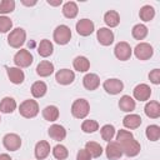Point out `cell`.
I'll use <instances>...</instances> for the list:
<instances>
[{"instance_id": "1", "label": "cell", "mask_w": 160, "mask_h": 160, "mask_svg": "<svg viewBox=\"0 0 160 160\" xmlns=\"http://www.w3.org/2000/svg\"><path fill=\"white\" fill-rule=\"evenodd\" d=\"M19 112L21 116L26 118V119H31V118H35L38 114H39V105L35 100L32 99H29V100H25L20 104L19 106Z\"/></svg>"}, {"instance_id": "17", "label": "cell", "mask_w": 160, "mask_h": 160, "mask_svg": "<svg viewBox=\"0 0 160 160\" xmlns=\"http://www.w3.org/2000/svg\"><path fill=\"white\" fill-rule=\"evenodd\" d=\"M82 84H84V88H85L86 90L92 91V90H96V89L99 88V85H100V79H99V76H98L96 74L90 72V74H86V75L82 78Z\"/></svg>"}, {"instance_id": "8", "label": "cell", "mask_w": 160, "mask_h": 160, "mask_svg": "<svg viewBox=\"0 0 160 160\" xmlns=\"http://www.w3.org/2000/svg\"><path fill=\"white\" fill-rule=\"evenodd\" d=\"M131 52H132V50H131L130 45H129L128 42H125V41H120V42H118V44L115 45L114 54H115V56H116L119 60H121V61L129 60L130 56H131Z\"/></svg>"}, {"instance_id": "23", "label": "cell", "mask_w": 160, "mask_h": 160, "mask_svg": "<svg viewBox=\"0 0 160 160\" xmlns=\"http://www.w3.org/2000/svg\"><path fill=\"white\" fill-rule=\"evenodd\" d=\"M52 51H54V46H52V44H51L50 40L44 39V40L40 41V44L38 46V52H39L40 56L48 58V56H50L52 54Z\"/></svg>"}, {"instance_id": "42", "label": "cell", "mask_w": 160, "mask_h": 160, "mask_svg": "<svg viewBox=\"0 0 160 160\" xmlns=\"http://www.w3.org/2000/svg\"><path fill=\"white\" fill-rule=\"evenodd\" d=\"M76 160H91V155H90L85 149H80V150L78 151Z\"/></svg>"}, {"instance_id": "16", "label": "cell", "mask_w": 160, "mask_h": 160, "mask_svg": "<svg viewBox=\"0 0 160 160\" xmlns=\"http://www.w3.org/2000/svg\"><path fill=\"white\" fill-rule=\"evenodd\" d=\"M48 134H49V136H50L52 140H55V141H61V140H64V139L66 138V130H65V128L61 126V125H59V124L51 125V126L49 128Z\"/></svg>"}, {"instance_id": "12", "label": "cell", "mask_w": 160, "mask_h": 160, "mask_svg": "<svg viewBox=\"0 0 160 160\" xmlns=\"http://www.w3.org/2000/svg\"><path fill=\"white\" fill-rule=\"evenodd\" d=\"M96 38L98 41L104 46H109L114 42V32L108 28H100L96 32Z\"/></svg>"}, {"instance_id": "11", "label": "cell", "mask_w": 160, "mask_h": 160, "mask_svg": "<svg viewBox=\"0 0 160 160\" xmlns=\"http://www.w3.org/2000/svg\"><path fill=\"white\" fill-rule=\"evenodd\" d=\"M94 29H95V25L89 19H81L76 22V31L81 36H89L90 34L94 32Z\"/></svg>"}, {"instance_id": "13", "label": "cell", "mask_w": 160, "mask_h": 160, "mask_svg": "<svg viewBox=\"0 0 160 160\" xmlns=\"http://www.w3.org/2000/svg\"><path fill=\"white\" fill-rule=\"evenodd\" d=\"M55 80L60 85H69L75 80V74L72 70L69 69H61L55 74Z\"/></svg>"}, {"instance_id": "4", "label": "cell", "mask_w": 160, "mask_h": 160, "mask_svg": "<svg viewBox=\"0 0 160 160\" xmlns=\"http://www.w3.org/2000/svg\"><path fill=\"white\" fill-rule=\"evenodd\" d=\"M71 39V30L66 25H59L54 30V41L59 45H65Z\"/></svg>"}, {"instance_id": "40", "label": "cell", "mask_w": 160, "mask_h": 160, "mask_svg": "<svg viewBox=\"0 0 160 160\" xmlns=\"http://www.w3.org/2000/svg\"><path fill=\"white\" fill-rule=\"evenodd\" d=\"M134 138L132 132L128 131V130H119L118 131V135H116V141L118 142H121V141H125V140H129Z\"/></svg>"}, {"instance_id": "19", "label": "cell", "mask_w": 160, "mask_h": 160, "mask_svg": "<svg viewBox=\"0 0 160 160\" xmlns=\"http://www.w3.org/2000/svg\"><path fill=\"white\" fill-rule=\"evenodd\" d=\"M54 72V65L52 62L48 61V60H42L36 66V74L41 78H46V76H50L51 74Z\"/></svg>"}, {"instance_id": "43", "label": "cell", "mask_w": 160, "mask_h": 160, "mask_svg": "<svg viewBox=\"0 0 160 160\" xmlns=\"http://www.w3.org/2000/svg\"><path fill=\"white\" fill-rule=\"evenodd\" d=\"M62 1L61 0H58V1H51V0H48V4L49 5H52V6H58V5H60Z\"/></svg>"}, {"instance_id": "32", "label": "cell", "mask_w": 160, "mask_h": 160, "mask_svg": "<svg viewBox=\"0 0 160 160\" xmlns=\"http://www.w3.org/2000/svg\"><path fill=\"white\" fill-rule=\"evenodd\" d=\"M139 16L142 21H150L154 19L155 16V10L151 5H144L141 9H140V12H139Z\"/></svg>"}, {"instance_id": "7", "label": "cell", "mask_w": 160, "mask_h": 160, "mask_svg": "<svg viewBox=\"0 0 160 160\" xmlns=\"http://www.w3.org/2000/svg\"><path fill=\"white\" fill-rule=\"evenodd\" d=\"M134 54L139 60H148L154 54V49L150 44L148 42H140L135 46L134 49Z\"/></svg>"}, {"instance_id": "31", "label": "cell", "mask_w": 160, "mask_h": 160, "mask_svg": "<svg viewBox=\"0 0 160 160\" xmlns=\"http://www.w3.org/2000/svg\"><path fill=\"white\" fill-rule=\"evenodd\" d=\"M85 150L91 155V158H99L102 154V148L95 141H88L85 144Z\"/></svg>"}, {"instance_id": "26", "label": "cell", "mask_w": 160, "mask_h": 160, "mask_svg": "<svg viewBox=\"0 0 160 160\" xmlns=\"http://www.w3.org/2000/svg\"><path fill=\"white\" fill-rule=\"evenodd\" d=\"M74 69L79 72H85L90 69V61L85 56H76L72 61Z\"/></svg>"}, {"instance_id": "35", "label": "cell", "mask_w": 160, "mask_h": 160, "mask_svg": "<svg viewBox=\"0 0 160 160\" xmlns=\"http://www.w3.org/2000/svg\"><path fill=\"white\" fill-rule=\"evenodd\" d=\"M100 134H101L102 140H105V141L109 142L114 138V135H115V128L112 125H110V124H106V125H104L100 129Z\"/></svg>"}, {"instance_id": "25", "label": "cell", "mask_w": 160, "mask_h": 160, "mask_svg": "<svg viewBox=\"0 0 160 160\" xmlns=\"http://www.w3.org/2000/svg\"><path fill=\"white\" fill-rule=\"evenodd\" d=\"M15 109H16V101H15L12 98L6 96V98H4V99L0 101V112L11 114Z\"/></svg>"}, {"instance_id": "27", "label": "cell", "mask_w": 160, "mask_h": 160, "mask_svg": "<svg viewBox=\"0 0 160 160\" xmlns=\"http://www.w3.org/2000/svg\"><path fill=\"white\" fill-rule=\"evenodd\" d=\"M78 11H79L78 5H76V2H74V1H68V2H65L64 6H62V14H64V16L68 18V19H74V18H76Z\"/></svg>"}, {"instance_id": "2", "label": "cell", "mask_w": 160, "mask_h": 160, "mask_svg": "<svg viewBox=\"0 0 160 160\" xmlns=\"http://www.w3.org/2000/svg\"><path fill=\"white\" fill-rule=\"evenodd\" d=\"M90 111V105L85 99H78L71 105V114L76 119H85Z\"/></svg>"}, {"instance_id": "38", "label": "cell", "mask_w": 160, "mask_h": 160, "mask_svg": "<svg viewBox=\"0 0 160 160\" xmlns=\"http://www.w3.org/2000/svg\"><path fill=\"white\" fill-rule=\"evenodd\" d=\"M15 9V1L14 0H2L0 1V14H9L12 12Z\"/></svg>"}, {"instance_id": "10", "label": "cell", "mask_w": 160, "mask_h": 160, "mask_svg": "<svg viewBox=\"0 0 160 160\" xmlns=\"http://www.w3.org/2000/svg\"><path fill=\"white\" fill-rule=\"evenodd\" d=\"M102 88H104V90H105L108 94H110V95H116V94H119V92L122 91L124 84H122V81L119 80V79H108V80L104 81Z\"/></svg>"}, {"instance_id": "9", "label": "cell", "mask_w": 160, "mask_h": 160, "mask_svg": "<svg viewBox=\"0 0 160 160\" xmlns=\"http://www.w3.org/2000/svg\"><path fill=\"white\" fill-rule=\"evenodd\" d=\"M2 144L5 146L6 150H10V151H16L20 149L21 146V139L18 134H6L4 138H2Z\"/></svg>"}, {"instance_id": "20", "label": "cell", "mask_w": 160, "mask_h": 160, "mask_svg": "<svg viewBox=\"0 0 160 160\" xmlns=\"http://www.w3.org/2000/svg\"><path fill=\"white\" fill-rule=\"evenodd\" d=\"M144 111H145V115L150 119H158L160 116V104L159 101H149L145 108H144Z\"/></svg>"}, {"instance_id": "33", "label": "cell", "mask_w": 160, "mask_h": 160, "mask_svg": "<svg viewBox=\"0 0 160 160\" xmlns=\"http://www.w3.org/2000/svg\"><path fill=\"white\" fill-rule=\"evenodd\" d=\"M131 34H132V38L136 39V40H142L146 38L148 35V28L144 25V24H136L132 30H131Z\"/></svg>"}, {"instance_id": "36", "label": "cell", "mask_w": 160, "mask_h": 160, "mask_svg": "<svg viewBox=\"0 0 160 160\" xmlns=\"http://www.w3.org/2000/svg\"><path fill=\"white\" fill-rule=\"evenodd\" d=\"M52 155H54V158L58 159V160H64V159H66V158L69 156V151H68V149H66L64 145L58 144V145H55L54 149H52Z\"/></svg>"}, {"instance_id": "22", "label": "cell", "mask_w": 160, "mask_h": 160, "mask_svg": "<svg viewBox=\"0 0 160 160\" xmlns=\"http://www.w3.org/2000/svg\"><path fill=\"white\" fill-rule=\"evenodd\" d=\"M122 124H124L125 128H128V129H130V130L138 129V128L141 125V118H140V115H138V114H129V115H126V116L124 118Z\"/></svg>"}, {"instance_id": "44", "label": "cell", "mask_w": 160, "mask_h": 160, "mask_svg": "<svg viewBox=\"0 0 160 160\" xmlns=\"http://www.w3.org/2000/svg\"><path fill=\"white\" fill-rule=\"evenodd\" d=\"M0 160H12L8 154H0Z\"/></svg>"}, {"instance_id": "3", "label": "cell", "mask_w": 160, "mask_h": 160, "mask_svg": "<svg viewBox=\"0 0 160 160\" xmlns=\"http://www.w3.org/2000/svg\"><path fill=\"white\" fill-rule=\"evenodd\" d=\"M25 40H26V32L21 28L14 29L12 31H10V34L8 36V42L14 49H20V46H22Z\"/></svg>"}, {"instance_id": "18", "label": "cell", "mask_w": 160, "mask_h": 160, "mask_svg": "<svg viewBox=\"0 0 160 160\" xmlns=\"http://www.w3.org/2000/svg\"><path fill=\"white\" fill-rule=\"evenodd\" d=\"M34 152H35V158L38 160L45 159L50 154V144L48 141H45V140H41V141L36 142Z\"/></svg>"}, {"instance_id": "46", "label": "cell", "mask_w": 160, "mask_h": 160, "mask_svg": "<svg viewBox=\"0 0 160 160\" xmlns=\"http://www.w3.org/2000/svg\"><path fill=\"white\" fill-rule=\"evenodd\" d=\"M0 120H1V118H0Z\"/></svg>"}, {"instance_id": "37", "label": "cell", "mask_w": 160, "mask_h": 160, "mask_svg": "<svg viewBox=\"0 0 160 160\" xmlns=\"http://www.w3.org/2000/svg\"><path fill=\"white\" fill-rule=\"evenodd\" d=\"M81 130L86 134L95 132L96 130H99V122L95 120H84L81 124Z\"/></svg>"}, {"instance_id": "6", "label": "cell", "mask_w": 160, "mask_h": 160, "mask_svg": "<svg viewBox=\"0 0 160 160\" xmlns=\"http://www.w3.org/2000/svg\"><path fill=\"white\" fill-rule=\"evenodd\" d=\"M32 55L30 51L25 49H20L15 55H14V62L18 68H29L32 64Z\"/></svg>"}, {"instance_id": "24", "label": "cell", "mask_w": 160, "mask_h": 160, "mask_svg": "<svg viewBox=\"0 0 160 160\" xmlns=\"http://www.w3.org/2000/svg\"><path fill=\"white\" fill-rule=\"evenodd\" d=\"M119 108L125 112H131L135 109V100L129 95H124L119 100Z\"/></svg>"}, {"instance_id": "30", "label": "cell", "mask_w": 160, "mask_h": 160, "mask_svg": "<svg viewBox=\"0 0 160 160\" xmlns=\"http://www.w3.org/2000/svg\"><path fill=\"white\" fill-rule=\"evenodd\" d=\"M42 118L48 121H55L59 118V109L55 105H49L42 110Z\"/></svg>"}, {"instance_id": "34", "label": "cell", "mask_w": 160, "mask_h": 160, "mask_svg": "<svg viewBox=\"0 0 160 160\" xmlns=\"http://www.w3.org/2000/svg\"><path fill=\"white\" fill-rule=\"evenodd\" d=\"M145 135L150 141H158L160 138V126L158 125H149L145 130Z\"/></svg>"}, {"instance_id": "5", "label": "cell", "mask_w": 160, "mask_h": 160, "mask_svg": "<svg viewBox=\"0 0 160 160\" xmlns=\"http://www.w3.org/2000/svg\"><path fill=\"white\" fill-rule=\"evenodd\" d=\"M119 144H120V146H121L122 154H125V155L129 156V158L136 156V155L140 152V150H141L140 144H139L134 138H131V139H129V140H125V141H121V142H119Z\"/></svg>"}, {"instance_id": "15", "label": "cell", "mask_w": 160, "mask_h": 160, "mask_svg": "<svg viewBox=\"0 0 160 160\" xmlns=\"http://www.w3.org/2000/svg\"><path fill=\"white\" fill-rule=\"evenodd\" d=\"M132 94H134V98H135L136 100H139V101H145V100H148V99L150 98V95H151V89H150V86L146 85V84H139V85L135 86Z\"/></svg>"}, {"instance_id": "14", "label": "cell", "mask_w": 160, "mask_h": 160, "mask_svg": "<svg viewBox=\"0 0 160 160\" xmlns=\"http://www.w3.org/2000/svg\"><path fill=\"white\" fill-rule=\"evenodd\" d=\"M106 152V158L110 160H115V159H120L122 155V150L121 146L118 141H109L105 149Z\"/></svg>"}, {"instance_id": "28", "label": "cell", "mask_w": 160, "mask_h": 160, "mask_svg": "<svg viewBox=\"0 0 160 160\" xmlns=\"http://www.w3.org/2000/svg\"><path fill=\"white\" fill-rule=\"evenodd\" d=\"M104 21H105V24H106L108 26L115 28V26H118L119 22H120V16H119V14H118L115 10H109V11H106L105 15H104Z\"/></svg>"}, {"instance_id": "39", "label": "cell", "mask_w": 160, "mask_h": 160, "mask_svg": "<svg viewBox=\"0 0 160 160\" xmlns=\"http://www.w3.org/2000/svg\"><path fill=\"white\" fill-rule=\"evenodd\" d=\"M12 28V21L8 16H0V32H8Z\"/></svg>"}, {"instance_id": "41", "label": "cell", "mask_w": 160, "mask_h": 160, "mask_svg": "<svg viewBox=\"0 0 160 160\" xmlns=\"http://www.w3.org/2000/svg\"><path fill=\"white\" fill-rule=\"evenodd\" d=\"M149 80H150L152 84H155V85L160 84V70H159V69L151 70V71L149 72Z\"/></svg>"}, {"instance_id": "21", "label": "cell", "mask_w": 160, "mask_h": 160, "mask_svg": "<svg viewBox=\"0 0 160 160\" xmlns=\"http://www.w3.org/2000/svg\"><path fill=\"white\" fill-rule=\"evenodd\" d=\"M8 76L10 79V81L12 84H21L25 79V75H24V71L20 69V68H8Z\"/></svg>"}, {"instance_id": "45", "label": "cell", "mask_w": 160, "mask_h": 160, "mask_svg": "<svg viewBox=\"0 0 160 160\" xmlns=\"http://www.w3.org/2000/svg\"><path fill=\"white\" fill-rule=\"evenodd\" d=\"M24 5H28V6H32V5H35L36 4V1H31V2H28V1H25V0H22L21 1Z\"/></svg>"}, {"instance_id": "29", "label": "cell", "mask_w": 160, "mask_h": 160, "mask_svg": "<svg viewBox=\"0 0 160 160\" xmlns=\"http://www.w3.org/2000/svg\"><path fill=\"white\" fill-rule=\"evenodd\" d=\"M48 91V86L44 81H35L31 85V94L34 98H42Z\"/></svg>"}]
</instances>
